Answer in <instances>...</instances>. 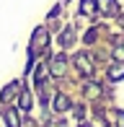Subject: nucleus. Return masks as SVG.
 Instances as JSON below:
<instances>
[{
    "label": "nucleus",
    "instance_id": "39448f33",
    "mask_svg": "<svg viewBox=\"0 0 124 127\" xmlns=\"http://www.w3.org/2000/svg\"><path fill=\"white\" fill-rule=\"evenodd\" d=\"M57 109H67V99H62V96H60V99H57Z\"/></svg>",
    "mask_w": 124,
    "mask_h": 127
},
{
    "label": "nucleus",
    "instance_id": "f257e3e1",
    "mask_svg": "<svg viewBox=\"0 0 124 127\" xmlns=\"http://www.w3.org/2000/svg\"><path fill=\"white\" fill-rule=\"evenodd\" d=\"M98 5H101L103 13H114V10H116V3H114V0H98Z\"/></svg>",
    "mask_w": 124,
    "mask_h": 127
},
{
    "label": "nucleus",
    "instance_id": "f03ea898",
    "mask_svg": "<svg viewBox=\"0 0 124 127\" xmlns=\"http://www.w3.org/2000/svg\"><path fill=\"white\" fill-rule=\"evenodd\" d=\"M62 67H65V57H54V67H52V70H54V75H60V73H62Z\"/></svg>",
    "mask_w": 124,
    "mask_h": 127
},
{
    "label": "nucleus",
    "instance_id": "423d86ee",
    "mask_svg": "<svg viewBox=\"0 0 124 127\" xmlns=\"http://www.w3.org/2000/svg\"><path fill=\"white\" fill-rule=\"evenodd\" d=\"M62 3H65V0H62Z\"/></svg>",
    "mask_w": 124,
    "mask_h": 127
},
{
    "label": "nucleus",
    "instance_id": "20e7f679",
    "mask_svg": "<svg viewBox=\"0 0 124 127\" xmlns=\"http://www.w3.org/2000/svg\"><path fill=\"white\" fill-rule=\"evenodd\" d=\"M83 13H93V0H83Z\"/></svg>",
    "mask_w": 124,
    "mask_h": 127
},
{
    "label": "nucleus",
    "instance_id": "7ed1b4c3",
    "mask_svg": "<svg viewBox=\"0 0 124 127\" xmlns=\"http://www.w3.org/2000/svg\"><path fill=\"white\" fill-rule=\"evenodd\" d=\"M109 75H111V80H116V78H122V75H124V65H119V67H114V70H111Z\"/></svg>",
    "mask_w": 124,
    "mask_h": 127
}]
</instances>
